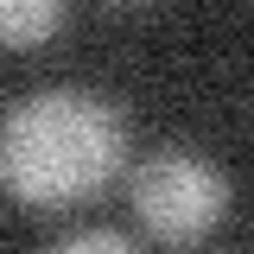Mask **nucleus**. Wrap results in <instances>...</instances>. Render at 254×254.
Returning a JSON list of instances; mask_svg holds the SVG:
<instances>
[{
	"label": "nucleus",
	"instance_id": "obj_3",
	"mask_svg": "<svg viewBox=\"0 0 254 254\" xmlns=\"http://www.w3.org/2000/svg\"><path fill=\"white\" fill-rule=\"evenodd\" d=\"M64 26V0H0V45L26 51Z\"/></svg>",
	"mask_w": 254,
	"mask_h": 254
},
{
	"label": "nucleus",
	"instance_id": "obj_2",
	"mask_svg": "<svg viewBox=\"0 0 254 254\" xmlns=\"http://www.w3.org/2000/svg\"><path fill=\"white\" fill-rule=\"evenodd\" d=\"M229 210V185L210 159L197 153H165L133 165V216L153 242H203Z\"/></svg>",
	"mask_w": 254,
	"mask_h": 254
},
{
	"label": "nucleus",
	"instance_id": "obj_4",
	"mask_svg": "<svg viewBox=\"0 0 254 254\" xmlns=\"http://www.w3.org/2000/svg\"><path fill=\"white\" fill-rule=\"evenodd\" d=\"M133 242H127L121 229H76V235H64V254H127Z\"/></svg>",
	"mask_w": 254,
	"mask_h": 254
},
{
	"label": "nucleus",
	"instance_id": "obj_1",
	"mask_svg": "<svg viewBox=\"0 0 254 254\" xmlns=\"http://www.w3.org/2000/svg\"><path fill=\"white\" fill-rule=\"evenodd\" d=\"M127 127L89 89L26 95L0 121V190L26 210H70L121 172Z\"/></svg>",
	"mask_w": 254,
	"mask_h": 254
}]
</instances>
